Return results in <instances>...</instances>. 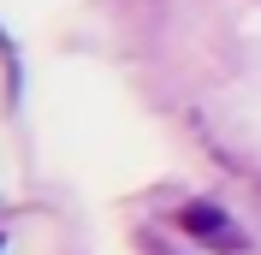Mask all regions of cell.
Listing matches in <instances>:
<instances>
[{
	"label": "cell",
	"instance_id": "cell-1",
	"mask_svg": "<svg viewBox=\"0 0 261 255\" xmlns=\"http://www.w3.org/2000/svg\"><path fill=\"white\" fill-rule=\"evenodd\" d=\"M178 225L190 232L196 243H208V249H220V255H244L249 249V238H244V225L231 220L220 202H184L178 208Z\"/></svg>",
	"mask_w": 261,
	"mask_h": 255
},
{
	"label": "cell",
	"instance_id": "cell-2",
	"mask_svg": "<svg viewBox=\"0 0 261 255\" xmlns=\"http://www.w3.org/2000/svg\"><path fill=\"white\" fill-rule=\"evenodd\" d=\"M0 249H6V238H0Z\"/></svg>",
	"mask_w": 261,
	"mask_h": 255
}]
</instances>
